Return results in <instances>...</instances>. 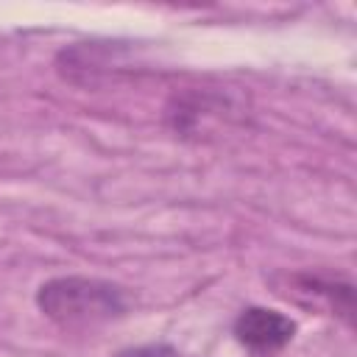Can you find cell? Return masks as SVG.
<instances>
[{
    "label": "cell",
    "instance_id": "6da1fadb",
    "mask_svg": "<svg viewBox=\"0 0 357 357\" xmlns=\"http://www.w3.org/2000/svg\"><path fill=\"white\" fill-rule=\"evenodd\" d=\"M36 307L67 332H86L128 312V293L95 276H53L39 284Z\"/></svg>",
    "mask_w": 357,
    "mask_h": 357
},
{
    "label": "cell",
    "instance_id": "277c9868",
    "mask_svg": "<svg viewBox=\"0 0 357 357\" xmlns=\"http://www.w3.org/2000/svg\"><path fill=\"white\" fill-rule=\"evenodd\" d=\"M117 357H181V354L167 343H145V346L123 349Z\"/></svg>",
    "mask_w": 357,
    "mask_h": 357
},
{
    "label": "cell",
    "instance_id": "3957f363",
    "mask_svg": "<svg viewBox=\"0 0 357 357\" xmlns=\"http://www.w3.org/2000/svg\"><path fill=\"white\" fill-rule=\"evenodd\" d=\"M234 340L257 357H271L282 351L296 337V321L279 310L268 307H245L234 318Z\"/></svg>",
    "mask_w": 357,
    "mask_h": 357
},
{
    "label": "cell",
    "instance_id": "7a4b0ae2",
    "mask_svg": "<svg viewBox=\"0 0 357 357\" xmlns=\"http://www.w3.org/2000/svg\"><path fill=\"white\" fill-rule=\"evenodd\" d=\"M273 293L312 312H326L354 324V284L321 271H279L271 276Z\"/></svg>",
    "mask_w": 357,
    "mask_h": 357
}]
</instances>
